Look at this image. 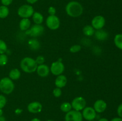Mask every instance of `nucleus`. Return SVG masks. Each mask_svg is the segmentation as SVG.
Masks as SVG:
<instances>
[{
  "label": "nucleus",
  "instance_id": "f257e3e1",
  "mask_svg": "<svg viewBox=\"0 0 122 121\" xmlns=\"http://www.w3.org/2000/svg\"><path fill=\"white\" fill-rule=\"evenodd\" d=\"M67 14L73 18L80 17L83 12V8L82 4L77 1H72L69 2L66 7Z\"/></svg>",
  "mask_w": 122,
  "mask_h": 121
},
{
  "label": "nucleus",
  "instance_id": "f03ea898",
  "mask_svg": "<svg viewBox=\"0 0 122 121\" xmlns=\"http://www.w3.org/2000/svg\"><path fill=\"white\" fill-rule=\"evenodd\" d=\"M20 68L21 70L26 73H32L36 71L38 65L35 59L30 57H25L20 62Z\"/></svg>",
  "mask_w": 122,
  "mask_h": 121
},
{
  "label": "nucleus",
  "instance_id": "7ed1b4c3",
  "mask_svg": "<svg viewBox=\"0 0 122 121\" xmlns=\"http://www.w3.org/2000/svg\"><path fill=\"white\" fill-rule=\"evenodd\" d=\"M14 90L13 81L9 77H4L0 80V90L5 94H10Z\"/></svg>",
  "mask_w": 122,
  "mask_h": 121
},
{
  "label": "nucleus",
  "instance_id": "20e7f679",
  "mask_svg": "<svg viewBox=\"0 0 122 121\" xmlns=\"http://www.w3.org/2000/svg\"><path fill=\"white\" fill-rule=\"evenodd\" d=\"M34 9L30 5L25 4L20 6L17 10V14L22 19H29L33 15Z\"/></svg>",
  "mask_w": 122,
  "mask_h": 121
},
{
  "label": "nucleus",
  "instance_id": "39448f33",
  "mask_svg": "<svg viewBox=\"0 0 122 121\" xmlns=\"http://www.w3.org/2000/svg\"><path fill=\"white\" fill-rule=\"evenodd\" d=\"M46 25L48 28L52 30L58 29L60 26V20L56 15H49L46 20Z\"/></svg>",
  "mask_w": 122,
  "mask_h": 121
},
{
  "label": "nucleus",
  "instance_id": "423d86ee",
  "mask_svg": "<svg viewBox=\"0 0 122 121\" xmlns=\"http://www.w3.org/2000/svg\"><path fill=\"white\" fill-rule=\"evenodd\" d=\"M44 27L41 24H35L26 31V34L31 37H36L40 36L44 33Z\"/></svg>",
  "mask_w": 122,
  "mask_h": 121
},
{
  "label": "nucleus",
  "instance_id": "0eeeda50",
  "mask_svg": "<svg viewBox=\"0 0 122 121\" xmlns=\"http://www.w3.org/2000/svg\"><path fill=\"white\" fill-rule=\"evenodd\" d=\"M83 116L80 111L71 110L66 113L64 119L65 121H83Z\"/></svg>",
  "mask_w": 122,
  "mask_h": 121
},
{
  "label": "nucleus",
  "instance_id": "6e6552de",
  "mask_svg": "<svg viewBox=\"0 0 122 121\" xmlns=\"http://www.w3.org/2000/svg\"><path fill=\"white\" fill-rule=\"evenodd\" d=\"M71 104L73 110L81 111L86 107V102L83 97L79 96V97H75L71 102Z\"/></svg>",
  "mask_w": 122,
  "mask_h": 121
},
{
  "label": "nucleus",
  "instance_id": "1a4fd4ad",
  "mask_svg": "<svg viewBox=\"0 0 122 121\" xmlns=\"http://www.w3.org/2000/svg\"><path fill=\"white\" fill-rule=\"evenodd\" d=\"M50 69L54 75L58 76L63 73L65 66L61 61H56L52 63Z\"/></svg>",
  "mask_w": 122,
  "mask_h": 121
},
{
  "label": "nucleus",
  "instance_id": "9d476101",
  "mask_svg": "<svg viewBox=\"0 0 122 121\" xmlns=\"http://www.w3.org/2000/svg\"><path fill=\"white\" fill-rule=\"evenodd\" d=\"M83 118L88 121H94L97 116V112L92 107H85L82 110Z\"/></svg>",
  "mask_w": 122,
  "mask_h": 121
},
{
  "label": "nucleus",
  "instance_id": "9b49d317",
  "mask_svg": "<svg viewBox=\"0 0 122 121\" xmlns=\"http://www.w3.org/2000/svg\"><path fill=\"white\" fill-rule=\"evenodd\" d=\"M106 24V19L102 15L94 17L91 21V26L95 30L102 29Z\"/></svg>",
  "mask_w": 122,
  "mask_h": 121
},
{
  "label": "nucleus",
  "instance_id": "f8f14e48",
  "mask_svg": "<svg viewBox=\"0 0 122 121\" xmlns=\"http://www.w3.org/2000/svg\"><path fill=\"white\" fill-rule=\"evenodd\" d=\"M42 110V105L39 102H33L27 105V110L32 113H39Z\"/></svg>",
  "mask_w": 122,
  "mask_h": 121
},
{
  "label": "nucleus",
  "instance_id": "ddd939ff",
  "mask_svg": "<svg viewBox=\"0 0 122 121\" xmlns=\"http://www.w3.org/2000/svg\"><path fill=\"white\" fill-rule=\"evenodd\" d=\"M107 107V104L106 102L103 100H97L96 102L94 103V107L93 108L95 110L97 113H101L104 112L106 110Z\"/></svg>",
  "mask_w": 122,
  "mask_h": 121
},
{
  "label": "nucleus",
  "instance_id": "4468645a",
  "mask_svg": "<svg viewBox=\"0 0 122 121\" xmlns=\"http://www.w3.org/2000/svg\"><path fill=\"white\" fill-rule=\"evenodd\" d=\"M37 74L41 77H46L49 75L50 72V69L48 65L45 64L39 65L36 69Z\"/></svg>",
  "mask_w": 122,
  "mask_h": 121
},
{
  "label": "nucleus",
  "instance_id": "2eb2a0df",
  "mask_svg": "<svg viewBox=\"0 0 122 121\" xmlns=\"http://www.w3.org/2000/svg\"><path fill=\"white\" fill-rule=\"evenodd\" d=\"M67 82V77L64 75L61 74L60 75L57 76V78L55 80V85H56V87L61 88L66 85Z\"/></svg>",
  "mask_w": 122,
  "mask_h": 121
},
{
  "label": "nucleus",
  "instance_id": "dca6fc26",
  "mask_svg": "<svg viewBox=\"0 0 122 121\" xmlns=\"http://www.w3.org/2000/svg\"><path fill=\"white\" fill-rule=\"evenodd\" d=\"M95 38L97 40H100V41H103V40H106L108 37V34L106 30L102 29L97 30L94 33Z\"/></svg>",
  "mask_w": 122,
  "mask_h": 121
},
{
  "label": "nucleus",
  "instance_id": "f3484780",
  "mask_svg": "<svg viewBox=\"0 0 122 121\" xmlns=\"http://www.w3.org/2000/svg\"><path fill=\"white\" fill-rule=\"evenodd\" d=\"M31 22L29 19H22L19 23V27L21 31H26L30 27Z\"/></svg>",
  "mask_w": 122,
  "mask_h": 121
},
{
  "label": "nucleus",
  "instance_id": "a211bd4d",
  "mask_svg": "<svg viewBox=\"0 0 122 121\" xmlns=\"http://www.w3.org/2000/svg\"><path fill=\"white\" fill-rule=\"evenodd\" d=\"M29 47L32 51H36L40 48L41 44L39 40L36 39H31L27 43Z\"/></svg>",
  "mask_w": 122,
  "mask_h": 121
},
{
  "label": "nucleus",
  "instance_id": "6ab92c4d",
  "mask_svg": "<svg viewBox=\"0 0 122 121\" xmlns=\"http://www.w3.org/2000/svg\"><path fill=\"white\" fill-rule=\"evenodd\" d=\"M32 20L35 24H41L44 21V16L39 12H34L32 15Z\"/></svg>",
  "mask_w": 122,
  "mask_h": 121
},
{
  "label": "nucleus",
  "instance_id": "aec40b11",
  "mask_svg": "<svg viewBox=\"0 0 122 121\" xmlns=\"http://www.w3.org/2000/svg\"><path fill=\"white\" fill-rule=\"evenodd\" d=\"M21 76V72L17 68L12 69L9 72V78L13 81L17 80Z\"/></svg>",
  "mask_w": 122,
  "mask_h": 121
},
{
  "label": "nucleus",
  "instance_id": "412c9836",
  "mask_svg": "<svg viewBox=\"0 0 122 121\" xmlns=\"http://www.w3.org/2000/svg\"><path fill=\"white\" fill-rule=\"evenodd\" d=\"M95 29L91 25L85 26L83 28V33L86 36H92L95 33Z\"/></svg>",
  "mask_w": 122,
  "mask_h": 121
},
{
  "label": "nucleus",
  "instance_id": "4be33fe9",
  "mask_svg": "<svg viewBox=\"0 0 122 121\" xmlns=\"http://www.w3.org/2000/svg\"><path fill=\"white\" fill-rule=\"evenodd\" d=\"M114 42L117 48L122 50V34H117L115 36Z\"/></svg>",
  "mask_w": 122,
  "mask_h": 121
},
{
  "label": "nucleus",
  "instance_id": "5701e85b",
  "mask_svg": "<svg viewBox=\"0 0 122 121\" xmlns=\"http://www.w3.org/2000/svg\"><path fill=\"white\" fill-rule=\"evenodd\" d=\"M9 14V9L7 6H0V19H5Z\"/></svg>",
  "mask_w": 122,
  "mask_h": 121
},
{
  "label": "nucleus",
  "instance_id": "b1692460",
  "mask_svg": "<svg viewBox=\"0 0 122 121\" xmlns=\"http://www.w3.org/2000/svg\"><path fill=\"white\" fill-rule=\"evenodd\" d=\"M71 109H72L71 104L69 102H63L60 106L61 110L64 113L69 112L71 110Z\"/></svg>",
  "mask_w": 122,
  "mask_h": 121
},
{
  "label": "nucleus",
  "instance_id": "393cba45",
  "mask_svg": "<svg viewBox=\"0 0 122 121\" xmlns=\"http://www.w3.org/2000/svg\"><path fill=\"white\" fill-rule=\"evenodd\" d=\"M8 56L5 53L0 54V66H5L8 62Z\"/></svg>",
  "mask_w": 122,
  "mask_h": 121
},
{
  "label": "nucleus",
  "instance_id": "a878e982",
  "mask_svg": "<svg viewBox=\"0 0 122 121\" xmlns=\"http://www.w3.org/2000/svg\"><path fill=\"white\" fill-rule=\"evenodd\" d=\"M7 51V45L4 40L0 39V54L5 53Z\"/></svg>",
  "mask_w": 122,
  "mask_h": 121
},
{
  "label": "nucleus",
  "instance_id": "bb28decb",
  "mask_svg": "<svg viewBox=\"0 0 122 121\" xmlns=\"http://www.w3.org/2000/svg\"><path fill=\"white\" fill-rule=\"evenodd\" d=\"M81 50V46L79 45H74L70 48V52L71 53H77Z\"/></svg>",
  "mask_w": 122,
  "mask_h": 121
},
{
  "label": "nucleus",
  "instance_id": "cd10ccee",
  "mask_svg": "<svg viewBox=\"0 0 122 121\" xmlns=\"http://www.w3.org/2000/svg\"><path fill=\"white\" fill-rule=\"evenodd\" d=\"M7 104V99L3 95L0 94V109H2Z\"/></svg>",
  "mask_w": 122,
  "mask_h": 121
},
{
  "label": "nucleus",
  "instance_id": "c85d7f7f",
  "mask_svg": "<svg viewBox=\"0 0 122 121\" xmlns=\"http://www.w3.org/2000/svg\"><path fill=\"white\" fill-rule=\"evenodd\" d=\"M53 95L55 97H60L62 94L61 89L60 88L56 87L53 90Z\"/></svg>",
  "mask_w": 122,
  "mask_h": 121
},
{
  "label": "nucleus",
  "instance_id": "c756f323",
  "mask_svg": "<svg viewBox=\"0 0 122 121\" xmlns=\"http://www.w3.org/2000/svg\"><path fill=\"white\" fill-rule=\"evenodd\" d=\"M36 62L37 63L38 65H41V64H44L45 62V58L42 55H39L35 59Z\"/></svg>",
  "mask_w": 122,
  "mask_h": 121
},
{
  "label": "nucleus",
  "instance_id": "7c9ffc66",
  "mask_svg": "<svg viewBox=\"0 0 122 121\" xmlns=\"http://www.w3.org/2000/svg\"><path fill=\"white\" fill-rule=\"evenodd\" d=\"M48 12L50 15H54L56 14V9L55 7H50L48 9Z\"/></svg>",
  "mask_w": 122,
  "mask_h": 121
},
{
  "label": "nucleus",
  "instance_id": "2f4dec72",
  "mask_svg": "<svg viewBox=\"0 0 122 121\" xmlns=\"http://www.w3.org/2000/svg\"><path fill=\"white\" fill-rule=\"evenodd\" d=\"M2 5L8 6L13 2V0H1Z\"/></svg>",
  "mask_w": 122,
  "mask_h": 121
},
{
  "label": "nucleus",
  "instance_id": "473e14b6",
  "mask_svg": "<svg viewBox=\"0 0 122 121\" xmlns=\"http://www.w3.org/2000/svg\"><path fill=\"white\" fill-rule=\"evenodd\" d=\"M117 112V114L118 115H119V117H122V103L118 106Z\"/></svg>",
  "mask_w": 122,
  "mask_h": 121
},
{
  "label": "nucleus",
  "instance_id": "72a5a7b5",
  "mask_svg": "<svg viewBox=\"0 0 122 121\" xmlns=\"http://www.w3.org/2000/svg\"><path fill=\"white\" fill-rule=\"evenodd\" d=\"M38 1V0H26V1H27L29 4H33L36 3Z\"/></svg>",
  "mask_w": 122,
  "mask_h": 121
},
{
  "label": "nucleus",
  "instance_id": "f704fd0d",
  "mask_svg": "<svg viewBox=\"0 0 122 121\" xmlns=\"http://www.w3.org/2000/svg\"><path fill=\"white\" fill-rule=\"evenodd\" d=\"M111 121H122V118L120 117H114V118L111 120Z\"/></svg>",
  "mask_w": 122,
  "mask_h": 121
},
{
  "label": "nucleus",
  "instance_id": "c9c22d12",
  "mask_svg": "<svg viewBox=\"0 0 122 121\" xmlns=\"http://www.w3.org/2000/svg\"><path fill=\"white\" fill-rule=\"evenodd\" d=\"M0 121H6V119L4 116H0Z\"/></svg>",
  "mask_w": 122,
  "mask_h": 121
},
{
  "label": "nucleus",
  "instance_id": "e433bc0d",
  "mask_svg": "<svg viewBox=\"0 0 122 121\" xmlns=\"http://www.w3.org/2000/svg\"><path fill=\"white\" fill-rule=\"evenodd\" d=\"M98 121H109L107 118H104V117H102V118L100 119Z\"/></svg>",
  "mask_w": 122,
  "mask_h": 121
},
{
  "label": "nucleus",
  "instance_id": "4c0bfd02",
  "mask_svg": "<svg viewBox=\"0 0 122 121\" xmlns=\"http://www.w3.org/2000/svg\"><path fill=\"white\" fill-rule=\"evenodd\" d=\"M30 121H41V120L39 119H38V118H36V117H35V118H33V119H32Z\"/></svg>",
  "mask_w": 122,
  "mask_h": 121
},
{
  "label": "nucleus",
  "instance_id": "58836bf2",
  "mask_svg": "<svg viewBox=\"0 0 122 121\" xmlns=\"http://www.w3.org/2000/svg\"><path fill=\"white\" fill-rule=\"evenodd\" d=\"M2 114H3V111L2 109H0V116H2Z\"/></svg>",
  "mask_w": 122,
  "mask_h": 121
},
{
  "label": "nucleus",
  "instance_id": "ea45409f",
  "mask_svg": "<svg viewBox=\"0 0 122 121\" xmlns=\"http://www.w3.org/2000/svg\"><path fill=\"white\" fill-rule=\"evenodd\" d=\"M52 121V120H48V121Z\"/></svg>",
  "mask_w": 122,
  "mask_h": 121
},
{
  "label": "nucleus",
  "instance_id": "a19ab883",
  "mask_svg": "<svg viewBox=\"0 0 122 121\" xmlns=\"http://www.w3.org/2000/svg\"></svg>",
  "mask_w": 122,
  "mask_h": 121
}]
</instances>
